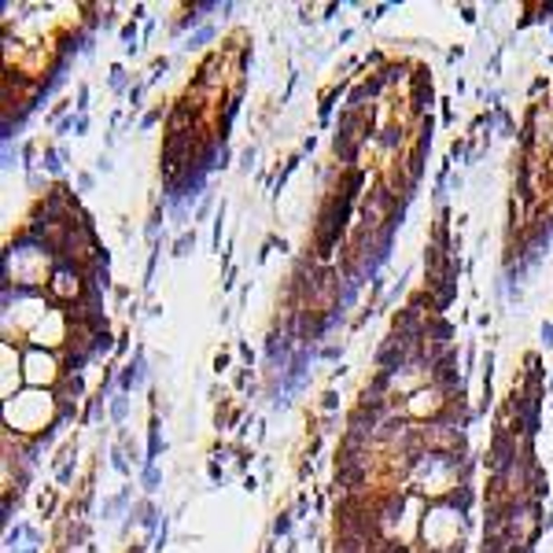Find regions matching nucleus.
<instances>
[{"mask_svg":"<svg viewBox=\"0 0 553 553\" xmlns=\"http://www.w3.org/2000/svg\"><path fill=\"white\" fill-rule=\"evenodd\" d=\"M295 336L303 339V347H310V343H318L325 332H328V318H318V313H295Z\"/></svg>","mask_w":553,"mask_h":553,"instance_id":"f257e3e1","label":"nucleus"},{"mask_svg":"<svg viewBox=\"0 0 553 553\" xmlns=\"http://www.w3.org/2000/svg\"><path fill=\"white\" fill-rule=\"evenodd\" d=\"M140 384H144V354H137L129 365L122 369V387H125V391H129V387H140Z\"/></svg>","mask_w":553,"mask_h":553,"instance_id":"f03ea898","label":"nucleus"},{"mask_svg":"<svg viewBox=\"0 0 553 553\" xmlns=\"http://www.w3.org/2000/svg\"><path fill=\"white\" fill-rule=\"evenodd\" d=\"M358 140L361 137H354V133H336V155L343 163H354L358 159Z\"/></svg>","mask_w":553,"mask_h":553,"instance_id":"7ed1b4c3","label":"nucleus"},{"mask_svg":"<svg viewBox=\"0 0 553 553\" xmlns=\"http://www.w3.org/2000/svg\"><path fill=\"white\" fill-rule=\"evenodd\" d=\"M424 336H428V339H435V343H450V339H454V328H450L446 321H442V318H435V321H428Z\"/></svg>","mask_w":553,"mask_h":553,"instance_id":"20e7f679","label":"nucleus"},{"mask_svg":"<svg viewBox=\"0 0 553 553\" xmlns=\"http://www.w3.org/2000/svg\"><path fill=\"white\" fill-rule=\"evenodd\" d=\"M446 505L457 513H468V505H472V487H457L454 494H446Z\"/></svg>","mask_w":553,"mask_h":553,"instance_id":"39448f33","label":"nucleus"},{"mask_svg":"<svg viewBox=\"0 0 553 553\" xmlns=\"http://www.w3.org/2000/svg\"><path fill=\"white\" fill-rule=\"evenodd\" d=\"M192 122V111L188 107H173V115H170V133H181V125Z\"/></svg>","mask_w":553,"mask_h":553,"instance_id":"423d86ee","label":"nucleus"},{"mask_svg":"<svg viewBox=\"0 0 553 553\" xmlns=\"http://www.w3.org/2000/svg\"><path fill=\"white\" fill-rule=\"evenodd\" d=\"M446 244H450V229H446V210H442L439 221H435V247L446 251Z\"/></svg>","mask_w":553,"mask_h":553,"instance_id":"0eeeda50","label":"nucleus"},{"mask_svg":"<svg viewBox=\"0 0 553 553\" xmlns=\"http://www.w3.org/2000/svg\"><path fill=\"white\" fill-rule=\"evenodd\" d=\"M92 351H100V354H107V351H111V336H107V332L92 336Z\"/></svg>","mask_w":553,"mask_h":553,"instance_id":"6e6552de","label":"nucleus"},{"mask_svg":"<svg viewBox=\"0 0 553 553\" xmlns=\"http://www.w3.org/2000/svg\"><path fill=\"white\" fill-rule=\"evenodd\" d=\"M288 531H292V516H288V513H280V516H277V524H273V535H288Z\"/></svg>","mask_w":553,"mask_h":553,"instance_id":"1a4fd4ad","label":"nucleus"},{"mask_svg":"<svg viewBox=\"0 0 553 553\" xmlns=\"http://www.w3.org/2000/svg\"><path fill=\"white\" fill-rule=\"evenodd\" d=\"M188 247H192V232H185V236H181V240H177V244H173V255H177V258H181V255H185V251H188Z\"/></svg>","mask_w":553,"mask_h":553,"instance_id":"9d476101","label":"nucleus"},{"mask_svg":"<svg viewBox=\"0 0 553 553\" xmlns=\"http://www.w3.org/2000/svg\"><path fill=\"white\" fill-rule=\"evenodd\" d=\"M155 483H159V472H155V465L148 461V468H144V487H148V491H151Z\"/></svg>","mask_w":553,"mask_h":553,"instance_id":"9b49d317","label":"nucleus"},{"mask_svg":"<svg viewBox=\"0 0 553 553\" xmlns=\"http://www.w3.org/2000/svg\"><path fill=\"white\" fill-rule=\"evenodd\" d=\"M100 417H103V394H100V399L89 406V420H100Z\"/></svg>","mask_w":553,"mask_h":553,"instance_id":"f8f14e48","label":"nucleus"},{"mask_svg":"<svg viewBox=\"0 0 553 553\" xmlns=\"http://www.w3.org/2000/svg\"><path fill=\"white\" fill-rule=\"evenodd\" d=\"M122 85H125V70L115 67V70H111V89H122Z\"/></svg>","mask_w":553,"mask_h":553,"instance_id":"ddd939ff","label":"nucleus"},{"mask_svg":"<svg viewBox=\"0 0 553 553\" xmlns=\"http://www.w3.org/2000/svg\"><path fill=\"white\" fill-rule=\"evenodd\" d=\"M210 37H214V30H210V26H207V30H199V34H196V37H192V41H188V44H207V41H210Z\"/></svg>","mask_w":553,"mask_h":553,"instance_id":"4468645a","label":"nucleus"},{"mask_svg":"<svg viewBox=\"0 0 553 553\" xmlns=\"http://www.w3.org/2000/svg\"><path fill=\"white\" fill-rule=\"evenodd\" d=\"M111 413H115V420L125 417V399H115V406H111Z\"/></svg>","mask_w":553,"mask_h":553,"instance_id":"2eb2a0df","label":"nucleus"},{"mask_svg":"<svg viewBox=\"0 0 553 553\" xmlns=\"http://www.w3.org/2000/svg\"><path fill=\"white\" fill-rule=\"evenodd\" d=\"M44 166H48V170H59V155H56V151H44Z\"/></svg>","mask_w":553,"mask_h":553,"instance_id":"dca6fc26","label":"nucleus"},{"mask_svg":"<svg viewBox=\"0 0 553 553\" xmlns=\"http://www.w3.org/2000/svg\"><path fill=\"white\" fill-rule=\"evenodd\" d=\"M240 163H244V170H251V163H255V148H247V151L240 155Z\"/></svg>","mask_w":553,"mask_h":553,"instance_id":"f3484780","label":"nucleus"}]
</instances>
